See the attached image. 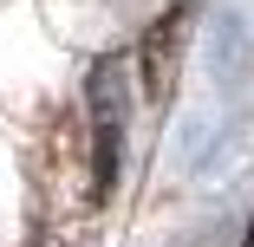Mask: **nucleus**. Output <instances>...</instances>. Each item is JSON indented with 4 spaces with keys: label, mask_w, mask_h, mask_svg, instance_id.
Wrapping results in <instances>:
<instances>
[{
    "label": "nucleus",
    "mask_w": 254,
    "mask_h": 247,
    "mask_svg": "<svg viewBox=\"0 0 254 247\" xmlns=\"http://www.w3.org/2000/svg\"><path fill=\"white\" fill-rule=\"evenodd\" d=\"M248 247H254V234H248Z\"/></svg>",
    "instance_id": "obj_2"
},
{
    "label": "nucleus",
    "mask_w": 254,
    "mask_h": 247,
    "mask_svg": "<svg viewBox=\"0 0 254 247\" xmlns=\"http://www.w3.org/2000/svg\"><path fill=\"white\" fill-rule=\"evenodd\" d=\"M85 124H91V202H111L118 169H124V143H130V78L124 59L105 52L85 78Z\"/></svg>",
    "instance_id": "obj_1"
}]
</instances>
